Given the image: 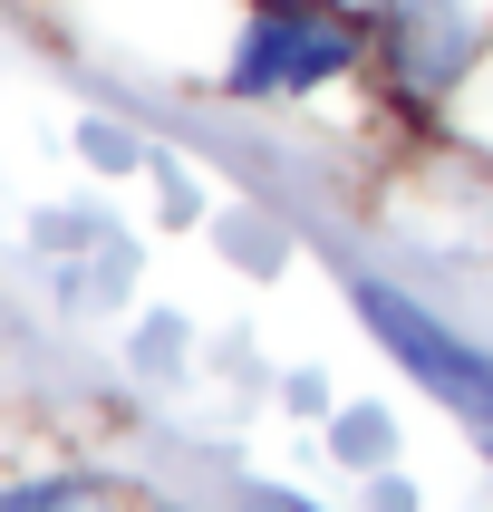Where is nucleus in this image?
Returning <instances> with one entry per match:
<instances>
[{
  "label": "nucleus",
  "instance_id": "nucleus-1",
  "mask_svg": "<svg viewBox=\"0 0 493 512\" xmlns=\"http://www.w3.org/2000/svg\"><path fill=\"white\" fill-rule=\"evenodd\" d=\"M358 300V319L377 329V348L397 358L416 387H435V397L455 406L464 426H493V348H474L464 329H445V319H426L406 290H377V281H358L348 290Z\"/></svg>",
  "mask_w": 493,
  "mask_h": 512
},
{
  "label": "nucleus",
  "instance_id": "nucleus-2",
  "mask_svg": "<svg viewBox=\"0 0 493 512\" xmlns=\"http://www.w3.org/2000/svg\"><path fill=\"white\" fill-rule=\"evenodd\" d=\"M358 58V29L319 0H271L252 10L242 49H232V97H300V87H329Z\"/></svg>",
  "mask_w": 493,
  "mask_h": 512
},
{
  "label": "nucleus",
  "instance_id": "nucleus-3",
  "mask_svg": "<svg viewBox=\"0 0 493 512\" xmlns=\"http://www.w3.org/2000/svg\"><path fill=\"white\" fill-rule=\"evenodd\" d=\"M397 29H406L397 58H406L426 87H445V78L464 68V10H455V0H406V20H397Z\"/></svg>",
  "mask_w": 493,
  "mask_h": 512
},
{
  "label": "nucleus",
  "instance_id": "nucleus-4",
  "mask_svg": "<svg viewBox=\"0 0 493 512\" xmlns=\"http://www.w3.org/2000/svg\"><path fill=\"white\" fill-rule=\"evenodd\" d=\"M0 512H107L87 484H20V493H0Z\"/></svg>",
  "mask_w": 493,
  "mask_h": 512
},
{
  "label": "nucleus",
  "instance_id": "nucleus-5",
  "mask_svg": "<svg viewBox=\"0 0 493 512\" xmlns=\"http://www.w3.org/2000/svg\"><path fill=\"white\" fill-rule=\"evenodd\" d=\"M339 455H348V464H377V455H387V416H368V406L339 416Z\"/></svg>",
  "mask_w": 493,
  "mask_h": 512
},
{
  "label": "nucleus",
  "instance_id": "nucleus-6",
  "mask_svg": "<svg viewBox=\"0 0 493 512\" xmlns=\"http://www.w3.org/2000/svg\"><path fill=\"white\" fill-rule=\"evenodd\" d=\"M78 145H87V155H97V165H136V145L116 136V126H87V136H78Z\"/></svg>",
  "mask_w": 493,
  "mask_h": 512
},
{
  "label": "nucleus",
  "instance_id": "nucleus-7",
  "mask_svg": "<svg viewBox=\"0 0 493 512\" xmlns=\"http://www.w3.org/2000/svg\"><path fill=\"white\" fill-rule=\"evenodd\" d=\"M242 512H310V503H290V493H242Z\"/></svg>",
  "mask_w": 493,
  "mask_h": 512
}]
</instances>
